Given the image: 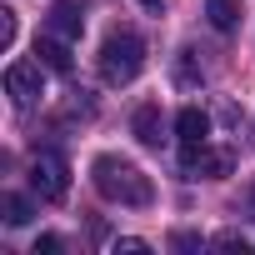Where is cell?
<instances>
[{"instance_id": "cell-11", "label": "cell", "mask_w": 255, "mask_h": 255, "mask_svg": "<svg viewBox=\"0 0 255 255\" xmlns=\"http://www.w3.org/2000/svg\"><path fill=\"white\" fill-rule=\"evenodd\" d=\"M0 210H5V225H30V215H35V205H30L25 195H5Z\"/></svg>"}, {"instance_id": "cell-13", "label": "cell", "mask_w": 255, "mask_h": 255, "mask_svg": "<svg viewBox=\"0 0 255 255\" xmlns=\"http://www.w3.org/2000/svg\"><path fill=\"white\" fill-rule=\"evenodd\" d=\"M150 250V240H140V235H125V240H115V255H145Z\"/></svg>"}, {"instance_id": "cell-1", "label": "cell", "mask_w": 255, "mask_h": 255, "mask_svg": "<svg viewBox=\"0 0 255 255\" xmlns=\"http://www.w3.org/2000/svg\"><path fill=\"white\" fill-rule=\"evenodd\" d=\"M90 180H95V190H100L105 200L130 205V210H145V205L155 200L150 175H145L140 165H130V160H120V155H100V160L90 165Z\"/></svg>"}, {"instance_id": "cell-8", "label": "cell", "mask_w": 255, "mask_h": 255, "mask_svg": "<svg viewBox=\"0 0 255 255\" xmlns=\"http://www.w3.org/2000/svg\"><path fill=\"white\" fill-rule=\"evenodd\" d=\"M185 170H190V175H205V180H220V175L235 170V155H230V150H210V145H200L195 160H185Z\"/></svg>"}, {"instance_id": "cell-14", "label": "cell", "mask_w": 255, "mask_h": 255, "mask_svg": "<svg viewBox=\"0 0 255 255\" xmlns=\"http://www.w3.org/2000/svg\"><path fill=\"white\" fill-rule=\"evenodd\" d=\"M60 250H65L60 235H40V240H35V255H60Z\"/></svg>"}, {"instance_id": "cell-18", "label": "cell", "mask_w": 255, "mask_h": 255, "mask_svg": "<svg viewBox=\"0 0 255 255\" xmlns=\"http://www.w3.org/2000/svg\"><path fill=\"white\" fill-rule=\"evenodd\" d=\"M140 5H145V10H160V5H165V0H140Z\"/></svg>"}, {"instance_id": "cell-3", "label": "cell", "mask_w": 255, "mask_h": 255, "mask_svg": "<svg viewBox=\"0 0 255 255\" xmlns=\"http://www.w3.org/2000/svg\"><path fill=\"white\" fill-rule=\"evenodd\" d=\"M30 190L40 200H50V205L70 195V165H65L60 150H35L30 155Z\"/></svg>"}, {"instance_id": "cell-4", "label": "cell", "mask_w": 255, "mask_h": 255, "mask_svg": "<svg viewBox=\"0 0 255 255\" xmlns=\"http://www.w3.org/2000/svg\"><path fill=\"white\" fill-rule=\"evenodd\" d=\"M5 95L25 110V105H35L40 95H45V75H40V60H15V65H5Z\"/></svg>"}, {"instance_id": "cell-17", "label": "cell", "mask_w": 255, "mask_h": 255, "mask_svg": "<svg viewBox=\"0 0 255 255\" xmlns=\"http://www.w3.org/2000/svg\"><path fill=\"white\" fill-rule=\"evenodd\" d=\"M245 215H250V220H255V185H250V190H245Z\"/></svg>"}, {"instance_id": "cell-16", "label": "cell", "mask_w": 255, "mask_h": 255, "mask_svg": "<svg viewBox=\"0 0 255 255\" xmlns=\"http://www.w3.org/2000/svg\"><path fill=\"white\" fill-rule=\"evenodd\" d=\"M175 250H200V235H175Z\"/></svg>"}, {"instance_id": "cell-5", "label": "cell", "mask_w": 255, "mask_h": 255, "mask_svg": "<svg viewBox=\"0 0 255 255\" xmlns=\"http://www.w3.org/2000/svg\"><path fill=\"white\" fill-rule=\"evenodd\" d=\"M175 135H180V165H185V160H195V150L210 140V115H205V110H195V105H185V110L175 115Z\"/></svg>"}, {"instance_id": "cell-15", "label": "cell", "mask_w": 255, "mask_h": 255, "mask_svg": "<svg viewBox=\"0 0 255 255\" xmlns=\"http://www.w3.org/2000/svg\"><path fill=\"white\" fill-rule=\"evenodd\" d=\"M215 245H220V250H250V240H245V235H235V230H230V235H220Z\"/></svg>"}, {"instance_id": "cell-2", "label": "cell", "mask_w": 255, "mask_h": 255, "mask_svg": "<svg viewBox=\"0 0 255 255\" xmlns=\"http://www.w3.org/2000/svg\"><path fill=\"white\" fill-rule=\"evenodd\" d=\"M145 70V40L135 30H110L100 45V80L105 85H130Z\"/></svg>"}, {"instance_id": "cell-9", "label": "cell", "mask_w": 255, "mask_h": 255, "mask_svg": "<svg viewBox=\"0 0 255 255\" xmlns=\"http://www.w3.org/2000/svg\"><path fill=\"white\" fill-rule=\"evenodd\" d=\"M130 130H135L140 145H160V140H165V115H160V105H140L135 120H130Z\"/></svg>"}, {"instance_id": "cell-6", "label": "cell", "mask_w": 255, "mask_h": 255, "mask_svg": "<svg viewBox=\"0 0 255 255\" xmlns=\"http://www.w3.org/2000/svg\"><path fill=\"white\" fill-rule=\"evenodd\" d=\"M45 30L60 35V40H80V30H85V0H55Z\"/></svg>"}, {"instance_id": "cell-7", "label": "cell", "mask_w": 255, "mask_h": 255, "mask_svg": "<svg viewBox=\"0 0 255 255\" xmlns=\"http://www.w3.org/2000/svg\"><path fill=\"white\" fill-rule=\"evenodd\" d=\"M35 55H40V65L45 70H55V75H70L75 70V60H70V40H60V35H35Z\"/></svg>"}, {"instance_id": "cell-10", "label": "cell", "mask_w": 255, "mask_h": 255, "mask_svg": "<svg viewBox=\"0 0 255 255\" xmlns=\"http://www.w3.org/2000/svg\"><path fill=\"white\" fill-rule=\"evenodd\" d=\"M205 15H210L215 30H235V25H240V5H235V0H210Z\"/></svg>"}, {"instance_id": "cell-12", "label": "cell", "mask_w": 255, "mask_h": 255, "mask_svg": "<svg viewBox=\"0 0 255 255\" xmlns=\"http://www.w3.org/2000/svg\"><path fill=\"white\" fill-rule=\"evenodd\" d=\"M15 45V10H0V50Z\"/></svg>"}]
</instances>
